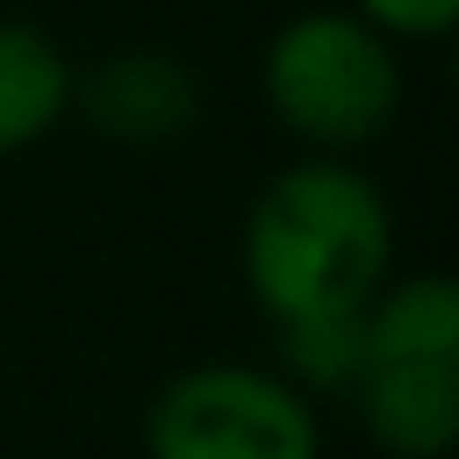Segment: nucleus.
Returning a JSON list of instances; mask_svg holds the SVG:
<instances>
[{
	"label": "nucleus",
	"instance_id": "nucleus-3",
	"mask_svg": "<svg viewBox=\"0 0 459 459\" xmlns=\"http://www.w3.org/2000/svg\"><path fill=\"white\" fill-rule=\"evenodd\" d=\"M143 459H325V432L317 405L271 365L210 359L156 385Z\"/></svg>",
	"mask_w": 459,
	"mask_h": 459
},
{
	"label": "nucleus",
	"instance_id": "nucleus-8",
	"mask_svg": "<svg viewBox=\"0 0 459 459\" xmlns=\"http://www.w3.org/2000/svg\"><path fill=\"white\" fill-rule=\"evenodd\" d=\"M271 372L284 385H298L304 399H317V392H344L351 399V385L365 372V311L277 325V365Z\"/></svg>",
	"mask_w": 459,
	"mask_h": 459
},
{
	"label": "nucleus",
	"instance_id": "nucleus-5",
	"mask_svg": "<svg viewBox=\"0 0 459 459\" xmlns=\"http://www.w3.org/2000/svg\"><path fill=\"white\" fill-rule=\"evenodd\" d=\"M359 426L392 459H439L459 439V359H419V365H365L359 385Z\"/></svg>",
	"mask_w": 459,
	"mask_h": 459
},
{
	"label": "nucleus",
	"instance_id": "nucleus-7",
	"mask_svg": "<svg viewBox=\"0 0 459 459\" xmlns=\"http://www.w3.org/2000/svg\"><path fill=\"white\" fill-rule=\"evenodd\" d=\"M459 359V284L446 271L385 277L365 304V365Z\"/></svg>",
	"mask_w": 459,
	"mask_h": 459
},
{
	"label": "nucleus",
	"instance_id": "nucleus-2",
	"mask_svg": "<svg viewBox=\"0 0 459 459\" xmlns=\"http://www.w3.org/2000/svg\"><path fill=\"white\" fill-rule=\"evenodd\" d=\"M257 82L284 135H298L311 156L351 162L392 129L405 101V61L399 41H385L351 7H298L271 28Z\"/></svg>",
	"mask_w": 459,
	"mask_h": 459
},
{
	"label": "nucleus",
	"instance_id": "nucleus-6",
	"mask_svg": "<svg viewBox=\"0 0 459 459\" xmlns=\"http://www.w3.org/2000/svg\"><path fill=\"white\" fill-rule=\"evenodd\" d=\"M74 101V61L34 21H0V156L48 143Z\"/></svg>",
	"mask_w": 459,
	"mask_h": 459
},
{
	"label": "nucleus",
	"instance_id": "nucleus-9",
	"mask_svg": "<svg viewBox=\"0 0 459 459\" xmlns=\"http://www.w3.org/2000/svg\"><path fill=\"white\" fill-rule=\"evenodd\" d=\"M351 14L372 21L385 41H439L453 34L459 0H351Z\"/></svg>",
	"mask_w": 459,
	"mask_h": 459
},
{
	"label": "nucleus",
	"instance_id": "nucleus-1",
	"mask_svg": "<svg viewBox=\"0 0 459 459\" xmlns=\"http://www.w3.org/2000/svg\"><path fill=\"white\" fill-rule=\"evenodd\" d=\"M237 257L271 331L365 311L392 277V203L359 162L298 156L250 196Z\"/></svg>",
	"mask_w": 459,
	"mask_h": 459
},
{
	"label": "nucleus",
	"instance_id": "nucleus-4",
	"mask_svg": "<svg viewBox=\"0 0 459 459\" xmlns=\"http://www.w3.org/2000/svg\"><path fill=\"white\" fill-rule=\"evenodd\" d=\"M68 115H82L115 149H169L203 122V74L156 41L108 48L101 61L74 68Z\"/></svg>",
	"mask_w": 459,
	"mask_h": 459
}]
</instances>
